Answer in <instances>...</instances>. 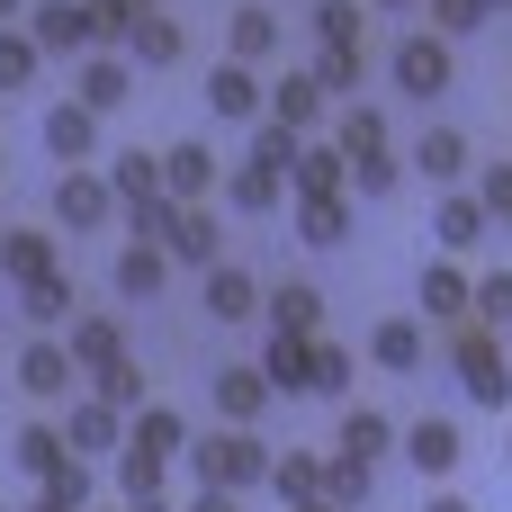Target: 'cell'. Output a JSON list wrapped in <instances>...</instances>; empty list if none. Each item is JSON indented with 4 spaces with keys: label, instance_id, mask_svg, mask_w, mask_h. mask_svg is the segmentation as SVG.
Returning a JSON list of instances; mask_svg holds the SVG:
<instances>
[{
    "label": "cell",
    "instance_id": "obj_1",
    "mask_svg": "<svg viewBox=\"0 0 512 512\" xmlns=\"http://www.w3.org/2000/svg\"><path fill=\"white\" fill-rule=\"evenodd\" d=\"M180 459H189V477H198V486H216V495H243V486H261V477H270V441H261V432L189 441Z\"/></svg>",
    "mask_w": 512,
    "mask_h": 512
},
{
    "label": "cell",
    "instance_id": "obj_2",
    "mask_svg": "<svg viewBox=\"0 0 512 512\" xmlns=\"http://www.w3.org/2000/svg\"><path fill=\"white\" fill-rule=\"evenodd\" d=\"M450 351H459V387H468L477 405H495V414H512V369H504V333H486V324L468 315V324H450Z\"/></svg>",
    "mask_w": 512,
    "mask_h": 512
},
{
    "label": "cell",
    "instance_id": "obj_3",
    "mask_svg": "<svg viewBox=\"0 0 512 512\" xmlns=\"http://www.w3.org/2000/svg\"><path fill=\"white\" fill-rule=\"evenodd\" d=\"M387 72H396V90H405V99H441V90H450V36L405 27V36H396V54H387Z\"/></svg>",
    "mask_w": 512,
    "mask_h": 512
},
{
    "label": "cell",
    "instance_id": "obj_4",
    "mask_svg": "<svg viewBox=\"0 0 512 512\" xmlns=\"http://www.w3.org/2000/svg\"><path fill=\"white\" fill-rule=\"evenodd\" d=\"M27 45H36V54H90V45H99L90 0H27Z\"/></svg>",
    "mask_w": 512,
    "mask_h": 512
},
{
    "label": "cell",
    "instance_id": "obj_5",
    "mask_svg": "<svg viewBox=\"0 0 512 512\" xmlns=\"http://www.w3.org/2000/svg\"><path fill=\"white\" fill-rule=\"evenodd\" d=\"M72 99H81L90 117L126 108V99H135V63H126V54H99V45H90V54H81V72H72Z\"/></svg>",
    "mask_w": 512,
    "mask_h": 512
},
{
    "label": "cell",
    "instance_id": "obj_6",
    "mask_svg": "<svg viewBox=\"0 0 512 512\" xmlns=\"http://www.w3.org/2000/svg\"><path fill=\"white\" fill-rule=\"evenodd\" d=\"M108 216H117V198H108V180L72 162V171L54 180V225H72V234H90V225H108Z\"/></svg>",
    "mask_w": 512,
    "mask_h": 512
},
{
    "label": "cell",
    "instance_id": "obj_7",
    "mask_svg": "<svg viewBox=\"0 0 512 512\" xmlns=\"http://www.w3.org/2000/svg\"><path fill=\"white\" fill-rule=\"evenodd\" d=\"M72 378H81V369H72V351H63L54 333H36V342L18 351V387H27L36 405H63V396H72Z\"/></svg>",
    "mask_w": 512,
    "mask_h": 512
},
{
    "label": "cell",
    "instance_id": "obj_8",
    "mask_svg": "<svg viewBox=\"0 0 512 512\" xmlns=\"http://www.w3.org/2000/svg\"><path fill=\"white\" fill-rule=\"evenodd\" d=\"M396 450H405V459L423 468V486H432V477H450V468H459V450H468V441H459V423H450V414H423V423H405V432H396Z\"/></svg>",
    "mask_w": 512,
    "mask_h": 512
},
{
    "label": "cell",
    "instance_id": "obj_9",
    "mask_svg": "<svg viewBox=\"0 0 512 512\" xmlns=\"http://www.w3.org/2000/svg\"><path fill=\"white\" fill-rule=\"evenodd\" d=\"M207 108H216V126H252V117H261V72L225 54V63L207 72Z\"/></svg>",
    "mask_w": 512,
    "mask_h": 512
},
{
    "label": "cell",
    "instance_id": "obj_10",
    "mask_svg": "<svg viewBox=\"0 0 512 512\" xmlns=\"http://www.w3.org/2000/svg\"><path fill=\"white\" fill-rule=\"evenodd\" d=\"M261 117H270V126H288V135H315V126H324V90H315V72L270 81V90H261Z\"/></svg>",
    "mask_w": 512,
    "mask_h": 512
},
{
    "label": "cell",
    "instance_id": "obj_11",
    "mask_svg": "<svg viewBox=\"0 0 512 512\" xmlns=\"http://www.w3.org/2000/svg\"><path fill=\"white\" fill-rule=\"evenodd\" d=\"M162 198L207 207V198H216V144H171V153H162Z\"/></svg>",
    "mask_w": 512,
    "mask_h": 512
},
{
    "label": "cell",
    "instance_id": "obj_12",
    "mask_svg": "<svg viewBox=\"0 0 512 512\" xmlns=\"http://www.w3.org/2000/svg\"><path fill=\"white\" fill-rule=\"evenodd\" d=\"M369 360H378L387 378H423V360H432V342H423V324H414V315H387V324L369 333Z\"/></svg>",
    "mask_w": 512,
    "mask_h": 512
},
{
    "label": "cell",
    "instance_id": "obj_13",
    "mask_svg": "<svg viewBox=\"0 0 512 512\" xmlns=\"http://www.w3.org/2000/svg\"><path fill=\"white\" fill-rule=\"evenodd\" d=\"M225 207H234V216H279V207H288V180L243 153V171H225Z\"/></svg>",
    "mask_w": 512,
    "mask_h": 512
},
{
    "label": "cell",
    "instance_id": "obj_14",
    "mask_svg": "<svg viewBox=\"0 0 512 512\" xmlns=\"http://www.w3.org/2000/svg\"><path fill=\"white\" fill-rule=\"evenodd\" d=\"M288 225H297V243L333 252V243L351 234V189H333V198H288Z\"/></svg>",
    "mask_w": 512,
    "mask_h": 512
},
{
    "label": "cell",
    "instance_id": "obj_15",
    "mask_svg": "<svg viewBox=\"0 0 512 512\" xmlns=\"http://www.w3.org/2000/svg\"><path fill=\"white\" fill-rule=\"evenodd\" d=\"M207 315H216V324L261 315V279H252L243 261H207Z\"/></svg>",
    "mask_w": 512,
    "mask_h": 512
},
{
    "label": "cell",
    "instance_id": "obj_16",
    "mask_svg": "<svg viewBox=\"0 0 512 512\" xmlns=\"http://www.w3.org/2000/svg\"><path fill=\"white\" fill-rule=\"evenodd\" d=\"M126 54H135L144 72H162V63H180V54H189V36H180V18H171V9H144V18L126 27Z\"/></svg>",
    "mask_w": 512,
    "mask_h": 512
},
{
    "label": "cell",
    "instance_id": "obj_17",
    "mask_svg": "<svg viewBox=\"0 0 512 512\" xmlns=\"http://www.w3.org/2000/svg\"><path fill=\"white\" fill-rule=\"evenodd\" d=\"M333 189H342V144H315V135H297L288 198H333Z\"/></svg>",
    "mask_w": 512,
    "mask_h": 512
},
{
    "label": "cell",
    "instance_id": "obj_18",
    "mask_svg": "<svg viewBox=\"0 0 512 512\" xmlns=\"http://www.w3.org/2000/svg\"><path fill=\"white\" fill-rule=\"evenodd\" d=\"M261 315H270V333H324V288H306V279L261 288Z\"/></svg>",
    "mask_w": 512,
    "mask_h": 512
},
{
    "label": "cell",
    "instance_id": "obj_19",
    "mask_svg": "<svg viewBox=\"0 0 512 512\" xmlns=\"http://www.w3.org/2000/svg\"><path fill=\"white\" fill-rule=\"evenodd\" d=\"M306 369H315V333H270V351H261L270 396H306Z\"/></svg>",
    "mask_w": 512,
    "mask_h": 512
},
{
    "label": "cell",
    "instance_id": "obj_20",
    "mask_svg": "<svg viewBox=\"0 0 512 512\" xmlns=\"http://www.w3.org/2000/svg\"><path fill=\"white\" fill-rule=\"evenodd\" d=\"M63 441H72V459H99V450H117V441H126V414H117V405H99V396H81V405H72V423H63Z\"/></svg>",
    "mask_w": 512,
    "mask_h": 512
},
{
    "label": "cell",
    "instance_id": "obj_21",
    "mask_svg": "<svg viewBox=\"0 0 512 512\" xmlns=\"http://www.w3.org/2000/svg\"><path fill=\"white\" fill-rule=\"evenodd\" d=\"M333 441H342V450H333V459H360V468H378V459H387V450H396V423H387V414H378V405H351V414H342V432H333Z\"/></svg>",
    "mask_w": 512,
    "mask_h": 512
},
{
    "label": "cell",
    "instance_id": "obj_22",
    "mask_svg": "<svg viewBox=\"0 0 512 512\" xmlns=\"http://www.w3.org/2000/svg\"><path fill=\"white\" fill-rule=\"evenodd\" d=\"M45 144H54V153H63V171H72V162H90V153H99V117H90L81 99L45 108Z\"/></svg>",
    "mask_w": 512,
    "mask_h": 512
},
{
    "label": "cell",
    "instance_id": "obj_23",
    "mask_svg": "<svg viewBox=\"0 0 512 512\" xmlns=\"http://www.w3.org/2000/svg\"><path fill=\"white\" fill-rule=\"evenodd\" d=\"M432 234H441V252H468V243H486V234H495V216L477 207V189H450V198H441V216H432Z\"/></svg>",
    "mask_w": 512,
    "mask_h": 512
},
{
    "label": "cell",
    "instance_id": "obj_24",
    "mask_svg": "<svg viewBox=\"0 0 512 512\" xmlns=\"http://www.w3.org/2000/svg\"><path fill=\"white\" fill-rule=\"evenodd\" d=\"M423 315L450 333V324H468V270L459 261H423Z\"/></svg>",
    "mask_w": 512,
    "mask_h": 512
},
{
    "label": "cell",
    "instance_id": "obj_25",
    "mask_svg": "<svg viewBox=\"0 0 512 512\" xmlns=\"http://www.w3.org/2000/svg\"><path fill=\"white\" fill-rule=\"evenodd\" d=\"M207 387H216V414H225L234 432H252V414L270 405V378H261V369H216Z\"/></svg>",
    "mask_w": 512,
    "mask_h": 512
},
{
    "label": "cell",
    "instance_id": "obj_26",
    "mask_svg": "<svg viewBox=\"0 0 512 512\" xmlns=\"http://www.w3.org/2000/svg\"><path fill=\"white\" fill-rule=\"evenodd\" d=\"M45 270H54V234H45V225L0 234V279H9V288H27V279H45Z\"/></svg>",
    "mask_w": 512,
    "mask_h": 512
},
{
    "label": "cell",
    "instance_id": "obj_27",
    "mask_svg": "<svg viewBox=\"0 0 512 512\" xmlns=\"http://www.w3.org/2000/svg\"><path fill=\"white\" fill-rule=\"evenodd\" d=\"M414 171L450 189V180L468 171V135H459V126H423V135H414Z\"/></svg>",
    "mask_w": 512,
    "mask_h": 512
},
{
    "label": "cell",
    "instance_id": "obj_28",
    "mask_svg": "<svg viewBox=\"0 0 512 512\" xmlns=\"http://www.w3.org/2000/svg\"><path fill=\"white\" fill-rule=\"evenodd\" d=\"M99 180H108L117 207H144V198H162V153H117Z\"/></svg>",
    "mask_w": 512,
    "mask_h": 512
},
{
    "label": "cell",
    "instance_id": "obj_29",
    "mask_svg": "<svg viewBox=\"0 0 512 512\" xmlns=\"http://www.w3.org/2000/svg\"><path fill=\"white\" fill-rule=\"evenodd\" d=\"M162 252H171V261H189V270L225 261V252H216V216H207V207H180V216H171V234H162Z\"/></svg>",
    "mask_w": 512,
    "mask_h": 512
},
{
    "label": "cell",
    "instance_id": "obj_30",
    "mask_svg": "<svg viewBox=\"0 0 512 512\" xmlns=\"http://www.w3.org/2000/svg\"><path fill=\"white\" fill-rule=\"evenodd\" d=\"M18 315H27L36 333H63V324H72V279H63V270L27 279V288H18Z\"/></svg>",
    "mask_w": 512,
    "mask_h": 512
},
{
    "label": "cell",
    "instance_id": "obj_31",
    "mask_svg": "<svg viewBox=\"0 0 512 512\" xmlns=\"http://www.w3.org/2000/svg\"><path fill=\"white\" fill-rule=\"evenodd\" d=\"M72 369H108V360H126V333H117V315H72Z\"/></svg>",
    "mask_w": 512,
    "mask_h": 512
},
{
    "label": "cell",
    "instance_id": "obj_32",
    "mask_svg": "<svg viewBox=\"0 0 512 512\" xmlns=\"http://www.w3.org/2000/svg\"><path fill=\"white\" fill-rule=\"evenodd\" d=\"M162 279H171V252L162 243H126L117 252V297H162Z\"/></svg>",
    "mask_w": 512,
    "mask_h": 512
},
{
    "label": "cell",
    "instance_id": "obj_33",
    "mask_svg": "<svg viewBox=\"0 0 512 512\" xmlns=\"http://www.w3.org/2000/svg\"><path fill=\"white\" fill-rule=\"evenodd\" d=\"M9 459H18V468H27L36 486H45V477H54L63 459H72V441H63L54 423H18V441H9Z\"/></svg>",
    "mask_w": 512,
    "mask_h": 512
},
{
    "label": "cell",
    "instance_id": "obj_34",
    "mask_svg": "<svg viewBox=\"0 0 512 512\" xmlns=\"http://www.w3.org/2000/svg\"><path fill=\"white\" fill-rule=\"evenodd\" d=\"M261 486H270L279 504H315V495H324V459H315V450H288V459H270Z\"/></svg>",
    "mask_w": 512,
    "mask_h": 512
},
{
    "label": "cell",
    "instance_id": "obj_35",
    "mask_svg": "<svg viewBox=\"0 0 512 512\" xmlns=\"http://www.w3.org/2000/svg\"><path fill=\"white\" fill-rule=\"evenodd\" d=\"M396 180H405L396 153H342V189L351 198H396Z\"/></svg>",
    "mask_w": 512,
    "mask_h": 512
},
{
    "label": "cell",
    "instance_id": "obj_36",
    "mask_svg": "<svg viewBox=\"0 0 512 512\" xmlns=\"http://www.w3.org/2000/svg\"><path fill=\"white\" fill-rule=\"evenodd\" d=\"M162 477H171V459H153L144 441H117V486H126V504H153Z\"/></svg>",
    "mask_w": 512,
    "mask_h": 512
},
{
    "label": "cell",
    "instance_id": "obj_37",
    "mask_svg": "<svg viewBox=\"0 0 512 512\" xmlns=\"http://www.w3.org/2000/svg\"><path fill=\"white\" fill-rule=\"evenodd\" d=\"M225 45H234V63H270V54H279V18H270V9H234Z\"/></svg>",
    "mask_w": 512,
    "mask_h": 512
},
{
    "label": "cell",
    "instance_id": "obj_38",
    "mask_svg": "<svg viewBox=\"0 0 512 512\" xmlns=\"http://www.w3.org/2000/svg\"><path fill=\"white\" fill-rule=\"evenodd\" d=\"M126 441H144L153 459H180V450H189V423H180L171 405H135V432H126Z\"/></svg>",
    "mask_w": 512,
    "mask_h": 512
},
{
    "label": "cell",
    "instance_id": "obj_39",
    "mask_svg": "<svg viewBox=\"0 0 512 512\" xmlns=\"http://www.w3.org/2000/svg\"><path fill=\"white\" fill-rule=\"evenodd\" d=\"M468 315H477L486 333H512V270H486V279H468Z\"/></svg>",
    "mask_w": 512,
    "mask_h": 512
},
{
    "label": "cell",
    "instance_id": "obj_40",
    "mask_svg": "<svg viewBox=\"0 0 512 512\" xmlns=\"http://www.w3.org/2000/svg\"><path fill=\"white\" fill-rule=\"evenodd\" d=\"M333 144H342V153H387V108L351 99V108H342V126H333Z\"/></svg>",
    "mask_w": 512,
    "mask_h": 512
},
{
    "label": "cell",
    "instance_id": "obj_41",
    "mask_svg": "<svg viewBox=\"0 0 512 512\" xmlns=\"http://www.w3.org/2000/svg\"><path fill=\"white\" fill-rule=\"evenodd\" d=\"M90 396H99V405H117V414L153 405V396H144V369H135V360H108V369H90Z\"/></svg>",
    "mask_w": 512,
    "mask_h": 512
},
{
    "label": "cell",
    "instance_id": "obj_42",
    "mask_svg": "<svg viewBox=\"0 0 512 512\" xmlns=\"http://www.w3.org/2000/svg\"><path fill=\"white\" fill-rule=\"evenodd\" d=\"M315 90L324 99H360V45H324L315 54Z\"/></svg>",
    "mask_w": 512,
    "mask_h": 512
},
{
    "label": "cell",
    "instance_id": "obj_43",
    "mask_svg": "<svg viewBox=\"0 0 512 512\" xmlns=\"http://www.w3.org/2000/svg\"><path fill=\"white\" fill-rule=\"evenodd\" d=\"M306 396H351V351L315 333V369H306Z\"/></svg>",
    "mask_w": 512,
    "mask_h": 512
},
{
    "label": "cell",
    "instance_id": "obj_44",
    "mask_svg": "<svg viewBox=\"0 0 512 512\" xmlns=\"http://www.w3.org/2000/svg\"><path fill=\"white\" fill-rule=\"evenodd\" d=\"M36 63H45V54L27 45V27H0V90H27V81H36Z\"/></svg>",
    "mask_w": 512,
    "mask_h": 512
},
{
    "label": "cell",
    "instance_id": "obj_45",
    "mask_svg": "<svg viewBox=\"0 0 512 512\" xmlns=\"http://www.w3.org/2000/svg\"><path fill=\"white\" fill-rule=\"evenodd\" d=\"M324 504L333 512L369 504V468H360V459H324Z\"/></svg>",
    "mask_w": 512,
    "mask_h": 512
},
{
    "label": "cell",
    "instance_id": "obj_46",
    "mask_svg": "<svg viewBox=\"0 0 512 512\" xmlns=\"http://www.w3.org/2000/svg\"><path fill=\"white\" fill-rule=\"evenodd\" d=\"M423 9H432V36H477V27L495 18L486 0H423Z\"/></svg>",
    "mask_w": 512,
    "mask_h": 512
},
{
    "label": "cell",
    "instance_id": "obj_47",
    "mask_svg": "<svg viewBox=\"0 0 512 512\" xmlns=\"http://www.w3.org/2000/svg\"><path fill=\"white\" fill-rule=\"evenodd\" d=\"M144 9H162V0H90V27H99V45H126V27H135Z\"/></svg>",
    "mask_w": 512,
    "mask_h": 512
},
{
    "label": "cell",
    "instance_id": "obj_48",
    "mask_svg": "<svg viewBox=\"0 0 512 512\" xmlns=\"http://www.w3.org/2000/svg\"><path fill=\"white\" fill-rule=\"evenodd\" d=\"M315 36L324 45H360V0H315Z\"/></svg>",
    "mask_w": 512,
    "mask_h": 512
},
{
    "label": "cell",
    "instance_id": "obj_49",
    "mask_svg": "<svg viewBox=\"0 0 512 512\" xmlns=\"http://www.w3.org/2000/svg\"><path fill=\"white\" fill-rule=\"evenodd\" d=\"M252 162H270V171H279V180H288V162H297V135H288V126H270V117H261V135H252Z\"/></svg>",
    "mask_w": 512,
    "mask_h": 512
},
{
    "label": "cell",
    "instance_id": "obj_50",
    "mask_svg": "<svg viewBox=\"0 0 512 512\" xmlns=\"http://www.w3.org/2000/svg\"><path fill=\"white\" fill-rule=\"evenodd\" d=\"M477 207L512 225V162H486V180H477Z\"/></svg>",
    "mask_w": 512,
    "mask_h": 512
},
{
    "label": "cell",
    "instance_id": "obj_51",
    "mask_svg": "<svg viewBox=\"0 0 512 512\" xmlns=\"http://www.w3.org/2000/svg\"><path fill=\"white\" fill-rule=\"evenodd\" d=\"M45 486H54V495H63V504H90V459H63V468H54V477H45Z\"/></svg>",
    "mask_w": 512,
    "mask_h": 512
},
{
    "label": "cell",
    "instance_id": "obj_52",
    "mask_svg": "<svg viewBox=\"0 0 512 512\" xmlns=\"http://www.w3.org/2000/svg\"><path fill=\"white\" fill-rule=\"evenodd\" d=\"M189 512H234V495H216V486H198V504Z\"/></svg>",
    "mask_w": 512,
    "mask_h": 512
},
{
    "label": "cell",
    "instance_id": "obj_53",
    "mask_svg": "<svg viewBox=\"0 0 512 512\" xmlns=\"http://www.w3.org/2000/svg\"><path fill=\"white\" fill-rule=\"evenodd\" d=\"M423 512H477V504H468V495H450V486H441V495H432V504H423Z\"/></svg>",
    "mask_w": 512,
    "mask_h": 512
},
{
    "label": "cell",
    "instance_id": "obj_54",
    "mask_svg": "<svg viewBox=\"0 0 512 512\" xmlns=\"http://www.w3.org/2000/svg\"><path fill=\"white\" fill-rule=\"evenodd\" d=\"M27 512H81V504H63L54 486H36V504H27Z\"/></svg>",
    "mask_w": 512,
    "mask_h": 512
},
{
    "label": "cell",
    "instance_id": "obj_55",
    "mask_svg": "<svg viewBox=\"0 0 512 512\" xmlns=\"http://www.w3.org/2000/svg\"><path fill=\"white\" fill-rule=\"evenodd\" d=\"M18 18H27V0H0V27H18Z\"/></svg>",
    "mask_w": 512,
    "mask_h": 512
},
{
    "label": "cell",
    "instance_id": "obj_56",
    "mask_svg": "<svg viewBox=\"0 0 512 512\" xmlns=\"http://www.w3.org/2000/svg\"><path fill=\"white\" fill-rule=\"evenodd\" d=\"M369 9H423V0H369Z\"/></svg>",
    "mask_w": 512,
    "mask_h": 512
},
{
    "label": "cell",
    "instance_id": "obj_57",
    "mask_svg": "<svg viewBox=\"0 0 512 512\" xmlns=\"http://www.w3.org/2000/svg\"><path fill=\"white\" fill-rule=\"evenodd\" d=\"M288 512H333V504H324V495H315V504H288Z\"/></svg>",
    "mask_w": 512,
    "mask_h": 512
},
{
    "label": "cell",
    "instance_id": "obj_58",
    "mask_svg": "<svg viewBox=\"0 0 512 512\" xmlns=\"http://www.w3.org/2000/svg\"><path fill=\"white\" fill-rule=\"evenodd\" d=\"M486 9H512V0H486Z\"/></svg>",
    "mask_w": 512,
    "mask_h": 512
},
{
    "label": "cell",
    "instance_id": "obj_59",
    "mask_svg": "<svg viewBox=\"0 0 512 512\" xmlns=\"http://www.w3.org/2000/svg\"><path fill=\"white\" fill-rule=\"evenodd\" d=\"M81 512H90V504H81Z\"/></svg>",
    "mask_w": 512,
    "mask_h": 512
},
{
    "label": "cell",
    "instance_id": "obj_60",
    "mask_svg": "<svg viewBox=\"0 0 512 512\" xmlns=\"http://www.w3.org/2000/svg\"><path fill=\"white\" fill-rule=\"evenodd\" d=\"M504 162H512V153H504Z\"/></svg>",
    "mask_w": 512,
    "mask_h": 512
}]
</instances>
